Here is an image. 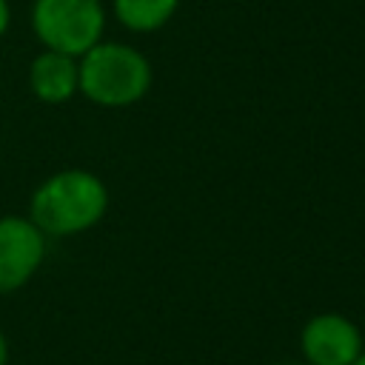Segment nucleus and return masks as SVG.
<instances>
[{
  "label": "nucleus",
  "mask_w": 365,
  "mask_h": 365,
  "mask_svg": "<svg viewBox=\"0 0 365 365\" xmlns=\"http://www.w3.org/2000/svg\"><path fill=\"white\" fill-rule=\"evenodd\" d=\"M48 237L26 214L0 217V294L26 288L43 268Z\"/></svg>",
  "instance_id": "obj_4"
},
{
  "label": "nucleus",
  "mask_w": 365,
  "mask_h": 365,
  "mask_svg": "<svg viewBox=\"0 0 365 365\" xmlns=\"http://www.w3.org/2000/svg\"><path fill=\"white\" fill-rule=\"evenodd\" d=\"M77 94L100 108H131L154 83L151 60L131 43L100 40L77 57Z\"/></svg>",
  "instance_id": "obj_2"
},
{
  "label": "nucleus",
  "mask_w": 365,
  "mask_h": 365,
  "mask_svg": "<svg viewBox=\"0 0 365 365\" xmlns=\"http://www.w3.org/2000/svg\"><path fill=\"white\" fill-rule=\"evenodd\" d=\"M9 26H11V3L0 0V40L9 34Z\"/></svg>",
  "instance_id": "obj_8"
},
{
  "label": "nucleus",
  "mask_w": 365,
  "mask_h": 365,
  "mask_svg": "<svg viewBox=\"0 0 365 365\" xmlns=\"http://www.w3.org/2000/svg\"><path fill=\"white\" fill-rule=\"evenodd\" d=\"M180 0H111L114 20L134 34H151L168 26L177 14Z\"/></svg>",
  "instance_id": "obj_7"
},
{
  "label": "nucleus",
  "mask_w": 365,
  "mask_h": 365,
  "mask_svg": "<svg viewBox=\"0 0 365 365\" xmlns=\"http://www.w3.org/2000/svg\"><path fill=\"white\" fill-rule=\"evenodd\" d=\"M362 348L359 325L336 311L314 314L299 331V351L308 365H351Z\"/></svg>",
  "instance_id": "obj_5"
},
{
  "label": "nucleus",
  "mask_w": 365,
  "mask_h": 365,
  "mask_svg": "<svg viewBox=\"0 0 365 365\" xmlns=\"http://www.w3.org/2000/svg\"><path fill=\"white\" fill-rule=\"evenodd\" d=\"M108 185L88 168H60L48 174L29 197L26 217L48 237H77L103 222L108 211Z\"/></svg>",
  "instance_id": "obj_1"
},
{
  "label": "nucleus",
  "mask_w": 365,
  "mask_h": 365,
  "mask_svg": "<svg viewBox=\"0 0 365 365\" xmlns=\"http://www.w3.org/2000/svg\"><path fill=\"white\" fill-rule=\"evenodd\" d=\"M285 365H308V362H305V359H302V362H285Z\"/></svg>",
  "instance_id": "obj_11"
},
{
  "label": "nucleus",
  "mask_w": 365,
  "mask_h": 365,
  "mask_svg": "<svg viewBox=\"0 0 365 365\" xmlns=\"http://www.w3.org/2000/svg\"><path fill=\"white\" fill-rule=\"evenodd\" d=\"M351 365H365V348H362V351H359V356H356V359H354V362H351Z\"/></svg>",
  "instance_id": "obj_10"
},
{
  "label": "nucleus",
  "mask_w": 365,
  "mask_h": 365,
  "mask_svg": "<svg viewBox=\"0 0 365 365\" xmlns=\"http://www.w3.org/2000/svg\"><path fill=\"white\" fill-rule=\"evenodd\" d=\"M29 88L31 94L46 103V106H63L77 94V57L63 54V51H51V48H40L31 63H29Z\"/></svg>",
  "instance_id": "obj_6"
},
{
  "label": "nucleus",
  "mask_w": 365,
  "mask_h": 365,
  "mask_svg": "<svg viewBox=\"0 0 365 365\" xmlns=\"http://www.w3.org/2000/svg\"><path fill=\"white\" fill-rule=\"evenodd\" d=\"M9 339H6V334H3V328H0V365H9Z\"/></svg>",
  "instance_id": "obj_9"
},
{
  "label": "nucleus",
  "mask_w": 365,
  "mask_h": 365,
  "mask_svg": "<svg viewBox=\"0 0 365 365\" xmlns=\"http://www.w3.org/2000/svg\"><path fill=\"white\" fill-rule=\"evenodd\" d=\"M29 23L43 48L80 57L103 40L108 11L103 0H34Z\"/></svg>",
  "instance_id": "obj_3"
}]
</instances>
